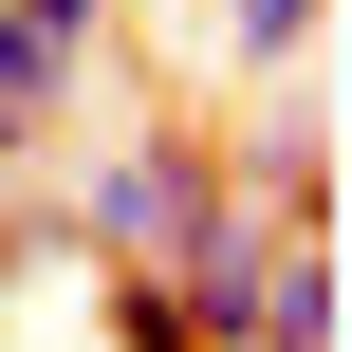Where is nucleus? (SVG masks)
I'll return each instance as SVG.
<instances>
[{"instance_id":"1","label":"nucleus","mask_w":352,"mask_h":352,"mask_svg":"<svg viewBox=\"0 0 352 352\" xmlns=\"http://www.w3.org/2000/svg\"><path fill=\"white\" fill-rule=\"evenodd\" d=\"M204 204H223V167H204L186 130H148V148H93L56 223H74V260H167V241H186Z\"/></svg>"},{"instance_id":"2","label":"nucleus","mask_w":352,"mask_h":352,"mask_svg":"<svg viewBox=\"0 0 352 352\" xmlns=\"http://www.w3.org/2000/svg\"><path fill=\"white\" fill-rule=\"evenodd\" d=\"M74 93H93V37H74V19H37V0H0V111H19V130H56Z\"/></svg>"},{"instance_id":"3","label":"nucleus","mask_w":352,"mask_h":352,"mask_svg":"<svg viewBox=\"0 0 352 352\" xmlns=\"http://www.w3.org/2000/svg\"><path fill=\"white\" fill-rule=\"evenodd\" d=\"M241 167L278 186V223H334V130H316V111H260V130H241Z\"/></svg>"},{"instance_id":"4","label":"nucleus","mask_w":352,"mask_h":352,"mask_svg":"<svg viewBox=\"0 0 352 352\" xmlns=\"http://www.w3.org/2000/svg\"><path fill=\"white\" fill-rule=\"evenodd\" d=\"M334 0H223V74H297Z\"/></svg>"},{"instance_id":"5","label":"nucleus","mask_w":352,"mask_h":352,"mask_svg":"<svg viewBox=\"0 0 352 352\" xmlns=\"http://www.w3.org/2000/svg\"><path fill=\"white\" fill-rule=\"evenodd\" d=\"M93 316H111V352H204L186 316H167V278H148V260H93Z\"/></svg>"},{"instance_id":"6","label":"nucleus","mask_w":352,"mask_h":352,"mask_svg":"<svg viewBox=\"0 0 352 352\" xmlns=\"http://www.w3.org/2000/svg\"><path fill=\"white\" fill-rule=\"evenodd\" d=\"M37 19H74V37H111V19H130V0H37Z\"/></svg>"},{"instance_id":"7","label":"nucleus","mask_w":352,"mask_h":352,"mask_svg":"<svg viewBox=\"0 0 352 352\" xmlns=\"http://www.w3.org/2000/svg\"><path fill=\"white\" fill-rule=\"evenodd\" d=\"M0 167H37V130H19V111H0Z\"/></svg>"}]
</instances>
